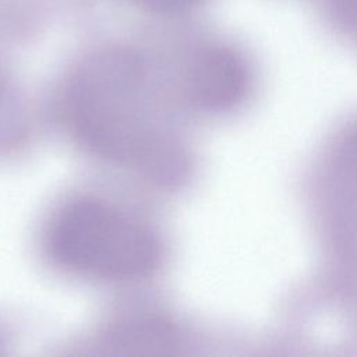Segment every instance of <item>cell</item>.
<instances>
[{
    "mask_svg": "<svg viewBox=\"0 0 357 357\" xmlns=\"http://www.w3.org/2000/svg\"><path fill=\"white\" fill-rule=\"evenodd\" d=\"M144 60L126 47L88 56L73 73L64 93L67 121L95 155L173 178L181 153L160 120L159 99Z\"/></svg>",
    "mask_w": 357,
    "mask_h": 357,
    "instance_id": "obj_1",
    "label": "cell"
},
{
    "mask_svg": "<svg viewBox=\"0 0 357 357\" xmlns=\"http://www.w3.org/2000/svg\"><path fill=\"white\" fill-rule=\"evenodd\" d=\"M49 257L67 271L107 282H134L160 264L156 234L112 204L82 197L66 204L46 233Z\"/></svg>",
    "mask_w": 357,
    "mask_h": 357,
    "instance_id": "obj_2",
    "label": "cell"
},
{
    "mask_svg": "<svg viewBox=\"0 0 357 357\" xmlns=\"http://www.w3.org/2000/svg\"><path fill=\"white\" fill-rule=\"evenodd\" d=\"M250 70L240 53L229 46L211 45L195 53L184 75L188 100L206 112L237 107L250 91Z\"/></svg>",
    "mask_w": 357,
    "mask_h": 357,
    "instance_id": "obj_3",
    "label": "cell"
},
{
    "mask_svg": "<svg viewBox=\"0 0 357 357\" xmlns=\"http://www.w3.org/2000/svg\"><path fill=\"white\" fill-rule=\"evenodd\" d=\"M326 215L339 254L357 265V130L339 145L326 185Z\"/></svg>",
    "mask_w": 357,
    "mask_h": 357,
    "instance_id": "obj_4",
    "label": "cell"
},
{
    "mask_svg": "<svg viewBox=\"0 0 357 357\" xmlns=\"http://www.w3.org/2000/svg\"><path fill=\"white\" fill-rule=\"evenodd\" d=\"M176 342L174 329L169 324L146 317L123 319L110 329L106 337V343L113 349L137 353L144 349L149 353L155 349L163 351L165 347L176 344Z\"/></svg>",
    "mask_w": 357,
    "mask_h": 357,
    "instance_id": "obj_5",
    "label": "cell"
},
{
    "mask_svg": "<svg viewBox=\"0 0 357 357\" xmlns=\"http://www.w3.org/2000/svg\"><path fill=\"white\" fill-rule=\"evenodd\" d=\"M159 13H180L195 6L199 0H138Z\"/></svg>",
    "mask_w": 357,
    "mask_h": 357,
    "instance_id": "obj_6",
    "label": "cell"
}]
</instances>
